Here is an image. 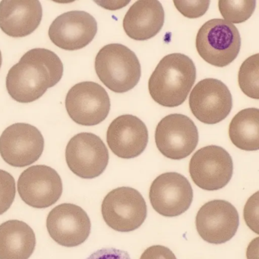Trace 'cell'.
I'll use <instances>...</instances> for the list:
<instances>
[{
    "label": "cell",
    "mask_w": 259,
    "mask_h": 259,
    "mask_svg": "<svg viewBox=\"0 0 259 259\" xmlns=\"http://www.w3.org/2000/svg\"><path fill=\"white\" fill-rule=\"evenodd\" d=\"M63 75V63L55 53L34 48L25 53L9 71L7 92L17 102H34L59 83Z\"/></svg>",
    "instance_id": "1"
},
{
    "label": "cell",
    "mask_w": 259,
    "mask_h": 259,
    "mask_svg": "<svg viewBox=\"0 0 259 259\" xmlns=\"http://www.w3.org/2000/svg\"><path fill=\"white\" fill-rule=\"evenodd\" d=\"M196 79V68L185 54H171L163 57L148 81L152 99L165 107L183 104Z\"/></svg>",
    "instance_id": "2"
},
{
    "label": "cell",
    "mask_w": 259,
    "mask_h": 259,
    "mask_svg": "<svg viewBox=\"0 0 259 259\" xmlns=\"http://www.w3.org/2000/svg\"><path fill=\"white\" fill-rule=\"evenodd\" d=\"M95 67L101 82L115 93H125L134 89L142 75L137 56L119 44H110L100 50Z\"/></svg>",
    "instance_id": "3"
},
{
    "label": "cell",
    "mask_w": 259,
    "mask_h": 259,
    "mask_svg": "<svg viewBox=\"0 0 259 259\" xmlns=\"http://www.w3.org/2000/svg\"><path fill=\"white\" fill-rule=\"evenodd\" d=\"M195 45L204 61L217 67H225L236 60L240 51V34L233 24L213 19L201 27Z\"/></svg>",
    "instance_id": "4"
},
{
    "label": "cell",
    "mask_w": 259,
    "mask_h": 259,
    "mask_svg": "<svg viewBox=\"0 0 259 259\" xmlns=\"http://www.w3.org/2000/svg\"><path fill=\"white\" fill-rule=\"evenodd\" d=\"M108 227L121 233L134 231L145 222L148 209L142 194L131 187H119L109 192L101 205Z\"/></svg>",
    "instance_id": "5"
},
{
    "label": "cell",
    "mask_w": 259,
    "mask_h": 259,
    "mask_svg": "<svg viewBox=\"0 0 259 259\" xmlns=\"http://www.w3.org/2000/svg\"><path fill=\"white\" fill-rule=\"evenodd\" d=\"M199 136L195 122L180 113L165 116L157 124L155 143L167 158L182 160L189 157L198 145Z\"/></svg>",
    "instance_id": "6"
},
{
    "label": "cell",
    "mask_w": 259,
    "mask_h": 259,
    "mask_svg": "<svg viewBox=\"0 0 259 259\" xmlns=\"http://www.w3.org/2000/svg\"><path fill=\"white\" fill-rule=\"evenodd\" d=\"M233 162L224 148L217 145L204 147L194 154L189 162V174L195 185L206 191L225 187L231 180Z\"/></svg>",
    "instance_id": "7"
},
{
    "label": "cell",
    "mask_w": 259,
    "mask_h": 259,
    "mask_svg": "<svg viewBox=\"0 0 259 259\" xmlns=\"http://www.w3.org/2000/svg\"><path fill=\"white\" fill-rule=\"evenodd\" d=\"M66 108L71 119L78 125L93 126L105 120L110 110L107 91L98 83L84 81L68 92Z\"/></svg>",
    "instance_id": "8"
},
{
    "label": "cell",
    "mask_w": 259,
    "mask_h": 259,
    "mask_svg": "<svg viewBox=\"0 0 259 259\" xmlns=\"http://www.w3.org/2000/svg\"><path fill=\"white\" fill-rule=\"evenodd\" d=\"M45 139L34 125L15 123L0 136V155L14 167H25L35 163L43 154Z\"/></svg>",
    "instance_id": "9"
},
{
    "label": "cell",
    "mask_w": 259,
    "mask_h": 259,
    "mask_svg": "<svg viewBox=\"0 0 259 259\" xmlns=\"http://www.w3.org/2000/svg\"><path fill=\"white\" fill-rule=\"evenodd\" d=\"M66 160L70 170L80 178L95 179L107 168L109 151L99 136L78 133L66 146Z\"/></svg>",
    "instance_id": "10"
},
{
    "label": "cell",
    "mask_w": 259,
    "mask_h": 259,
    "mask_svg": "<svg viewBox=\"0 0 259 259\" xmlns=\"http://www.w3.org/2000/svg\"><path fill=\"white\" fill-rule=\"evenodd\" d=\"M189 103L195 117L207 125H214L225 119L233 107L230 90L216 78L200 81L192 89Z\"/></svg>",
    "instance_id": "11"
},
{
    "label": "cell",
    "mask_w": 259,
    "mask_h": 259,
    "mask_svg": "<svg viewBox=\"0 0 259 259\" xmlns=\"http://www.w3.org/2000/svg\"><path fill=\"white\" fill-rule=\"evenodd\" d=\"M18 192L22 201L34 208L54 205L63 194V182L51 166L36 165L22 172L18 181Z\"/></svg>",
    "instance_id": "12"
},
{
    "label": "cell",
    "mask_w": 259,
    "mask_h": 259,
    "mask_svg": "<svg viewBox=\"0 0 259 259\" xmlns=\"http://www.w3.org/2000/svg\"><path fill=\"white\" fill-rule=\"evenodd\" d=\"M151 206L162 216H180L190 207L193 190L189 180L178 172H165L153 181L149 191Z\"/></svg>",
    "instance_id": "13"
},
{
    "label": "cell",
    "mask_w": 259,
    "mask_h": 259,
    "mask_svg": "<svg viewBox=\"0 0 259 259\" xmlns=\"http://www.w3.org/2000/svg\"><path fill=\"white\" fill-rule=\"evenodd\" d=\"M239 217L236 207L224 200L205 203L197 213L195 225L201 239L210 244L225 243L236 235Z\"/></svg>",
    "instance_id": "14"
},
{
    "label": "cell",
    "mask_w": 259,
    "mask_h": 259,
    "mask_svg": "<svg viewBox=\"0 0 259 259\" xmlns=\"http://www.w3.org/2000/svg\"><path fill=\"white\" fill-rule=\"evenodd\" d=\"M47 228L57 243L71 248L87 240L92 224L84 209L76 204L64 203L50 212L47 218Z\"/></svg>",
    "instance_id": "15"
},
{
    "label": "cell",
    "mask_w": 259,
    "mask_h": 259,
    "mask_svg": "<svg viewBox=\"0 0 259 259\" xmlns=\"http://www.w3.org/2000/svg\"><path fill=\"white\" fill-rule=\"evenodd\" d=\"M98 32L95 18L84 11H70L57 18L49 28L51 41L65 51H78L89 45Z\"/></svg>",
    "instance_id": "16"
},
{
    "label": "cell",
    "mask_w": 259,
    "mask_h": 259,
    "mask_svg": "<svg viewBox=\"0 0 259 259\" xmlns=\"http://www.w3.org/2000/svg\"><path fill=\"white\" fill-rule=\"evenodd\" d=\"M107 142L115 155L122 159L135 158L142 154L148 145V128L137 116L122 115L109 125Z\"/></svg>",
    "instance_id": "17"
},
{
    "label": "cell",
    "mask_w": 259,
    "mask_h": 259,
    "mask_svg": "<svg viewBox=\"0 0 259 259\" xmlns=\"http://www.w3.org/2000/svg\"><path fill=\"white\" fill-rule=\"evenodd\" d=\"M43 10L37 0H4L0 3V28L12 37L34 32L42 20Z\"/></svg>",
    "instance_id": "18"
},
{
    "label": "cell",
    "mask_w": 259,
    "mask_h": 259,
    "mask_svg": "<svg viewBox=\"0 0 259 259\" xmlns=\"http://www.w3.org/2000/svg\"><path fill=\"white\" fill-rule=\"evenodd\" d=\"M164 16V10L159 1L139 0L130 7L124 17V31L133 40H149L161 31Z\"/></svg>",
    "instance_id": "19"
},
{
    "label": "cell",
    "mask_w": 259,
    "mask_h": 259,
    "mask_svg": "<svg viewBox=\"0 0 259 259\" xmlns=\"http://www.w3.org/2000/svg\"><path fill=\"white\" fill-rule=\"evenodd\" d=\"M35 246V233L26 223L10 220L0 225V259H28Z\"/></svg>",
    "instance_id": "20"
},
{
    "label": "cell",
    "mask_w": 259,
    "mask_h": 259,
    "mask_svg": "<svg viewBox=\"0 0 259 259\" xmlns=\"http://www.w3.org/2000/svg\"><path fill=\"white\" fill-rule=\"evenodd\" d=\"M232 143L239 149L253 151L259 149V110L247 108L239 111L229 127Z\"/></svg>",
    "instance_id": "21"
},
{
    "label": "cell",
    "mask_w": 259,
    "mask_h": 259,
    "mask_svg": "<svg viewBox=\"0 0 259 259\" xmlns=\"http://www.w3.org/2000/svg\"><path fill=\"white\" fill-rule=\"evenodd\" d=\"M238 82L242 92L253 99H259V54L251 56L241 65Z\"/></svg>",
    "instance_id": "22"
},
{
    "label": "cell",
    "mask_w": 259,
    "mask_h": 259,
    "mask_svg": "<svg viewBox=\"0 0 259 259\" xmlns=\"http://www.w3.org/2000/svg\"><path fill=\"white\" fill-rule=\"evenodd\" d=\"M256 1L254 0H221L218 2V8L224 20L233 25L243 23L248 20L254 13Z\"/></svg>",
    "instance_id": "23"
},
{
    "label": "cell",
    "mask_w": 259,
    "mask_h": 259,
    "mask_svg": "<svg viewBox=\"0 0 259 259\" xmlns=\"http://www.w3.org/2000/svg\"><path fill=\"white\" fill-rule=\"evenodd\" d=\"M16 193L14 177L7 171L0 169V215L4 214L10 208Z\"/></svg>",
    "instance_id": "24"
},
{
    "label": "cell",
    "mask_w": 259,
    "mask_h": 259,
    "mask_svg": "<svg viewBox=\"0 0 259 259\" xmlns=\"http://www.w3.org/2000/svg\"><path fill=\"white\" fill-rule=\"evenodd\" d=\"M177 10L185 17L197 19L205 14L210 6V1H174Z\"/></svg>",
    "instance_id": "25"
},
{
    "label": "cell",
    "mask_w": 259,
    "mask_h": 259,
    "mask_svg": "<svg viewBox=\"0 0 259 259\" xmlns=\"http://www.w3.org/2000/svg\"><path fill=\"white\" fill-rule=\"evenodd\" d=\"M258 192L251 195L244 207L245 224L253 232L258 234Z\"/></svg>",
    "instance_id": "26"
},
{
    "label": "cell",
    "mask_w": 259,
    "mask_h": 259,
    "mask_svg": "<svg viewBox=\"0 0 259 259\" xmlns=\"http://www.w3.org/2000/svg\"><path fill=\"white\" fill-rule=\"evenodd\" d=\"M140 259H177L174 253L163 245H152L147 248Z\"/></svg>",
    "instance_id": "27"
},
{
    "label": "cell",
    "mask_w": 259,
    "mask_h": 259,
    "mask_svg": "<svg viewBox=\"0 0 259 259\" xmlns=\"http://www.w3.org/2000/svg\"><path fill=\"white\" fill-rule=\"evenodd\" d=\"M86 259H132L127 251L114 248H101Z\"/></svg>",
    "instance_id": "28"
},
{
    "label": "cell",
    "mask_w": 259,
    "mask_h": 259,
    "mask_svg": "<svg viewBox=\"0 0 259 259\" xmlns=\"http://www.w3.org/2000/svg\"><path fill=\"white\" fill-rule=\"evenodd\" d=\"M96 4L109 10H117L126 7L130 1H96Z\"/></svg>",
    "instance_id": "29"
},
{
    "label": "cell",
    "mask_w": 259,
    "mask_h": 259,
    "mask_svg": "<svg viewBox=\"0 0 259 259\" xmlns=\"http://www.w3.org/2000/svg\"><path fill=\"white\" fill-rule=\"evenodd\" d=\"M258 245H259V238L257 237L253 239L246 251L247 259H258Z\"/></svg>",
    "instance_id": "30"
},
{
    "label": "cell",
    "mask_w": 259,
    "mask_h": 259,
    "mask_svg": "<svg viewBox=\"0 0 259 259\" xmlns=\"http://www.w3.org/2000/svg\"><path fill=\"white\" fill-rule=\"evenodd\" d=\"M2 53H1V51H0V68H1V66H2Z\"/></svg>",
    "instance_id": "31"
}]
</instances>
